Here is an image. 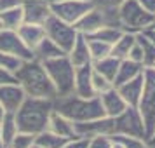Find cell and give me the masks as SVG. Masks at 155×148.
<instances>
[{"label": "cell", "mask_w": 155, "mask_h": 148, "mask_svg": "<svg viewBox=\"0 0 155 148\" xmlns=\"http://www.w3.org/2000/svg\"><path fill=\"white\" fill-rule=\"evenodd\" d=\"M147 143H148V146H150V148H155V131H153V134L147 140Z\"/></svg>", "instance_id": "cell-43"}, {"label": "cell", "mask_w": 155, "mask_h": 148, "mask_svg": "<svg viewBox=\"0 0 155 148\" xmlns=\"http://www.w3.org/2000/svg\"><path fill=\"white\" fill-rule=\"evenodd\" d=\"M143 82H145V77H143V73H141L138 77H134V78H131V80L124 82V84L117 85V91H119V94L124 98L127 106L138 108L140 99H141V92H143Z\"/></svg>", "instance_id": "cell-17"}, {"label": "cell", "mask_w": 155, "mask_h": 148, "mask_svg": "<svg viewBox=\"0 0 155 148\" xmlns=\"http://www.w3.org/2000/svg\"><path fill=\"white\" fill-rule=\"evenodd\" d=\"M4 115H5V110H4V106H2V103H0V120L4 119Z\"/></svg>", "instance_id": "cell-45"}, {"label": "cell", "mask_w": 155, "mask_h": 148, "mask_svg": "<svg viewBox=\"0 0 155 148\" xmlns=\"http://www.w3.org/2000/svg\"><path fill=\"white\" fill-rule=\"evenodd\" d=\"M113 140L112 136H94L89 140L87 148H112Z\"/></svg>", "instance_id": "cell-34"}, {"label": "cell", "mask_w": 155, "mask_h": 148, "mask_svg": "<svg viewBox=\"0 0 155 148\" xmlns=\"http://www.w3.org/2000/svg\"><path fill=\"white\" fill-rule=\"evenodd\" d=\"M64 143H66V138H61L58 134L51 133L49 129H45L35 136V145L42 148H63Z\"/></svg>", "instance_id": "cell-27"}, {"label": "cell", "mask_w": 155, "mask_h": 148, "mask_svg": "<svg viewBox=\"0 0 155 148\" xmlns=\"http://www.w3.org/2000/svg\"><path fill=\"white\" fill-rule=\"evenodd\" d=\"M54 110L73 122H87V120L105 117L98 96H92V98H82L77 94L58 96L54 98Z\"/></svg>", "instance_id": "cell-3"}, {"label": "cell", "mask_w": 155, "mask_h": 148, "mask_svg": "<svg viewBox=\"0 0 155 148\" xmlns=\"http://www.w3.org/2000/svg\"><path fill=\"white\" fill-rule=\"evenodd\" d=\"M0 21H2V25H4V28L5 30H18L23 23H25L21 5L0 12Z\"/></svg>", "instance_id": "cell-26"}, {"label": "cell", "mask_w": 155, "mask_h": 148, "mask_svg": "<svg viewBox=\"0 0 155 148\" xmlns=\"http://www.w3.org/2000/svg\"><path fill=\"white\" fill-rule=\"evenodd\" d=\"M35 145V134L30 133H23V131H18L12 141H11V148H31Z\"/></svg>", "instance_id": "cell-31"}, {"label": "cell", "mask_w": 155, "mask_h": 148, "mask_svg": "<svg viewBox=\"0 0 155 148\" xmlns=\"http://www.w3.org/2000/svg\"><path fill=\"white\" fill-rule=\"evenodd\" d=\"M145 70V66L141 63H136V61H131V59H120V64H119V70H117V75L113 78V87L124 84L131 78L141 75Z\"/></svg>", "instance_id": "cell-22"}, {"label": "cell", "mask_w": 155, "mask_h": 148, "mask_svg": "<svg viewBox=\"0 0 155 148\" xmlns=\"http://www.w3.org/2000/svg\"><path fill=\"white\" fill-rule=\"evenodd\" d=\"M73 26H75V30H77L80 35H84V37L94 33L96 30H99L101 26H105V19H103L101 9L96 7V5H92Z\"/></svg>", "instance_id": "cell-16"}, {"label": "cell", "mask_w": 155, "mask_h": 148, "mask_svg": "<svg viewBox=\"0 0 155 148\" xmlns=\"http://www.w3.org/2000/svg\"><path fill=\"white\" fill-rule=\"evenodd\" d=\"M112 148H124V145H122V143H120V141L113 140V145H112Z\"/></svg>", "instance_id": "cell-44"}, {"label": "cell", "mask_w": 155, "mask_h": 148, "mask_svg": "<svg viewBox=\"0 0 155 148\" xmlns=\"http://www.w3.org/2000/svg\"><path fill=\"white\" fill-rule=\"evenodd\" d=\"M124 0H92L96 7H119Z\"/></svg>", "instance_id": "cell-39"}, {"label": "cell", "mask_w": 155, "mask_h": 148, "mask_svg": "<svg viewBox=\"0 0 155 148\" xmlns=\"http://www.w3.org/2000/svg\"><path fill=\"white\" fill-rule=\"evenodd\" d=\"M49 5H51V14H54L56 18L70 23V25H75L94 4L91 0H64V2L49 4Z\"/></svg>", "instance_id": "cell-9"}, {"label": "cell", "mask_w": 155, "mask_h": 148, "mask_svg": "<svg viewBox=\"0 0 155 148\" xmlns=\"http://www.w3.org/2000/svg\"><path fill=\"white\" fill-rule=\"evenodd\" d=\"M5 148H11V146H5Z\"/></svg>", "instance_id": "cell-51"}, {"label": "cell", "mask_w": 155, "mask_h": 148, "mask_svg": "<svg viewBox=\"0 0 155 148\" xmlns=\"http://www.w3.org/2000/svg\"><path fill=\"white\" fill-rule=\"evenodd\" d=\"M126 59H131V61H136V63L143 64V51H141V47H140V44L138 42L131 47V51H129V54H127Z\"/></svg>", "instance_id": "cell-37"}, {"label": "cell", "mask_w": 155, "mask_h": 148, "mask_svg": "<svg viewBox=\"0 0 155 148\" xmlns=\"http://www.w3.org/2000/svg\"><path fill=\"white\" fill-rule=\"evenodd\" d=\"M44 31H45V37L51 38L54 44H58L64 52H68L71 49V45L75 42V38L78 37V31L75 30L73 25L63 21L56 18L54 14H51L45 21L42 23Z\"/></svg>", "instance_id": "cell-7"}, {"label": "cell", "mask_w": 155, "mask_h": 148, "mask_svg": "<svg viewBox=\"0 0 155 148\" xmlns=\"http://www.w3.org/2000/svg\"><path fill=\"white\" fill-rule=\"evenodd\" d=\"M98 98H99V101H101V106H103L105 115L110 117V119H115L117 115H120V113L127 108V103L119 94L117 87H110L108 91L98 94Z\"/></svg>", "instance_id": "cell-15"}, {"label": "cell", "mask_w": 155, "mask_h": 148, "mask_svg": "<svg viewBox=\"0 0 155 148\" xmlns=\"http://www.w3.org/2000/svg\"><path fill=\"white\" fill-rule=\"evenodd\" d=\"M134 44H136V33H133V31H124L119 37V40L112 45L110 56L117 58V59H126Z\"/></svg>", "instance_id": "cell-24"}, {"label": "cell", "mask_w": 155, "mask_h": 148, "mask_svg": "<svg viewBox=\"0 0 155 148\" xmlns=\"http://www.w3.org/2000/svg\"><path fill=\"white\" fill-rule=\"evenodd\" d=\"M9 82H16L14 71L7 70V68H4V66H0V85L9 84Z\"/></svg>", "instance_id": "cell-38"}, {"label": "cell", "mask_w": 155, "mask_h": 148, "mask_svg": "<svg viewBox=\"0 0 155 148\" xmlns=\"http://www.w3.org/2000/svg\"><path fill=\"white\" fill-rule=\"evenodd\" d=\"M0 148H4V143H2V133H0Z\"/></svg>", "instance_id": "cell-47"}, {"label": "cell", "mask_w": 155, "mask_h": 148, "mask_svg": "<svg viewBox=\"0 0 155 148\" xmlns=\"http://www.w3.org/2000/svg\"><path fill=\"white\" fill-rule=\"evenodd\" d=\"M44 68L49 75L51 82L56 89V98L58 96H68L73 94V82H75V66L71 64L66 54L49 61H44Z\"/></svg>", "instance_id": "cell-4"}, {"label": "cell", "mask_w": 155, "mask_h": 148, "mask_svg": "<svg viewBox=\"0 0 155 148\" xmlns=\"http://www.w3.org/2000/svg\"><path fill=\"white\" fill-rule=\"evenodd\" d=\"M112 140L120 141L124 148H150L148 146L147 140H141V138H129V136H120V134H113Z\"/></svg>", "instance_id": "cell-32"}, {"label": "cell", "mask_w": 155, "mask_h": 148, "mask_svg": "<svg viewBox=\"0 0 155 148\" xmlns=\"http://www.w3.org/2000/svg\"><path fill=\"white\" fill-rule=\"evenodd\" d=\"M2 30H4V25H2V21H0V31H2Z\"/></svg>", "instance_id": "cell-48"}, {"label": "cell", "mask_w": 155, "mask_h": 148, "mask_svg": "<svg viewBox=\"0 0 155 148\" xmlns=\"http://www.w3.org/2000/svg\"><path fill=\"white\" fill-rule=\"evenodd\" d=\"M68 59L71 61V64L77 68V66H82V64H89L92 63L91 59V52H89V45H87V38L84 35H80L75 38V42L71 45V49L66 52Z\"/></svg>", "instance_id": "cell-19"}, {"label": "cell", "mask_w": 155, "mask_h": 148, "mask_svg": "<svg viewBox=\"0 0 155 148\" xmlns=\"http://www.w3.org/2000/svg\"><path fill=\"white\" fill-rule=\"evenodd\" d=\"M110 87H113V84L110 82V80H106L103 75H99L98 71L92 70V89H94L96 94H101V92L108 91Z\"/></svg>", "instance_id": "cell-33"}, {"label": "cell", "mask_w": 155, "mask_h": 148, "mask_svg": "<svg viewBox=\"0 0 155 148\" xmlns=\"http://www.w3.org/2000/svg\"><path fill=\"white\" fill-rule=\"evenodd\" d=\"M45 2H47V4H56V2H64V0H45ZM92 2V0H91Z\"/></svg>", "instance_id": "cell-46"}, {"label": "cell", "mask_w": 155, "mask_h": 148, "mask_svg": "<svg viewBox=\"0 0 155 148\" xmlns=\"http://www.w3.org/2000/svg\"><path fill=\"white\" fill-rule=\"evenodd\" d=\"M0 52L14 58L18 61H26L33 58V52L26 47L16 30H2L0 31Z\"/></svg>", "instance_id": "cell-10"}, {"label": "cell", "mask_w": 155, "mask_h": 148, "mask_svg": "<svg viewBox=\"0 0 155 148\" xmlns=\"http://www.w3.org/2000/svg\"><path fill=\"white\" fill-rule=\"evenodd\" d=\"M21 4H23V0H0V12L9 11V9H12V7H18Z\"/></svg>", "instance_id": "cell-40"}, {"label": "cell", "mask_w": 155, "mask_h": 148, "mask_svg": "<svg viewBox=\"0 0 155 148\" xmlns=\"http://www.w3.org/2000/svg\"><path fill=\"white\" fill-rule=\"evenodd\" d=\"M152 68H155V63H153V66H152Z\"/></svg>", "instance_id": "cell-50"}, {"label": "cell", "mask_w": 155, "mask_h": 148, "mask_svg": "<svg viewBox=\"0 0 155 148\" xmlns=\"http://www.w3.org/2000/svg\"><path fill=\"white\" fill-rule=\"evenodd\" d=\"M18 35L21 37V40L26 44V47L30 51H33L38 45V42L45 37L42 25H37V23H23L19 28L16 30Z\"/></svg>", "instance_id": "cell-20"}, {"label": "cell", "mask_w": 155, "mask_h": 148, "mask_svg": "<svg viewBox=\"0 0 155 148\" xmlns=\"http://www.w3.org/2000/svg\"><path fill=\"white\" fill-rule=\"evenodd\" d=\"M25 23L42 25L51 16V5L45 0H23L21 4Z\"/></svg>", "instance_id": "cell-13"}, {"label": "cell", "mask_w": 155, "mask_h": 148, "mask_svg": "<svg viewBox=\"0 0 155 148\" xmlns=\"http://www.w3.org/2000/svg\"><path fill=\"white\" fill-rule=\"evenodd\" d=\"M33 52V59H37V61H40V63H44V61H49V59H54V58H59L63 56V54H66L58 44H54L51 38H47V37H44L42 40L38 42V45H37L35 49L31 51Z\"/></svg>", "instance_id": "cell-21"}, {"label": "cell", "mask_w": 155, "mask_h": 148, "mask_svg": "<svg viewBox=\"0 0 155 148\" xmlns=\"http://www.w3.org/2000/svg\"><path fill=\"white\" fill-rule=\"evenodd\" d=\"M47 129L51 133L58 134L61 138H66V140H71V138H77V131H75V122L70 120L68 117L61 115L59 112L52 110L49 117V122H47Z\"/></svg>", "instance_id": "cell-18"}, {"label": "cell", "mask_w": 155, "mask_h": 148, "mask_svg": "<svg viewBox=\"0 0 155 148\" xmlns=\"http://www.w3.org/2000/svg\"><path fill=\"white\" fill-rule=\"evenodd\" d=\"M138 2L141 4V7L145 9V11L155 14V0H138Z\"/></svg>", "instance_id": "cell-41"}, {"label": "cell", "mask_w": 155, "mask_h": 148, "mask_svg": "<svg viewBox=\"0 0 155 148\" xmlns=\"http://www.w3.org/2000/svg\"><path fill=\"white\" fill-rule=\"evenodd\" d=\"M75 131H77V136L91 140L94 136H113L115 127H113V119L105 115L87 122H75Z\"/></svg>", "instance_id": "cell-11"}, {"label": "cell", "mask_w": 155, "mask_h": 148, "mask_svg": "<svg viewBox=\"0 0 155 148\" xmlns=\"http://www.w3.org/2000/svg\"><path fill=\"white\" fill-rule=\"evenodd\" d=\"M87 45H89V52H91L92 61L103 59V58L110 56V52H112V44H106V42H103V40L87 38Z\"/></svg>", "instance_id": "cell-30"}, {"label": "cell", "mask_w": 155, "mask_h": 148, "mask_svg": "<svg viewBox=\"0 0 155 148\" xmlns=\"http://www.w3.org/2000/svg\"><path fill=\"white\" fill-rule=\"evenodd\" d=\"M18 64H19L18 59L7 56V54H4V52H0V66H4V68H7V70L14 71L16 68H18Z\"/></svg>", "instance_id": "cell-36"}, {"label": "cell", "mask_w": 155, "mask_h": 148, "mask_svg": "<svg viewBox=\"0 0 155 148\" xmlns=\"http://www.w3.org/2000/svg\"><path fill=\"white\" fill-rule=\"evenodd\" d=\"M87 145H89V138L77 136V138L66 140V143L63 145V148H87Z\"/></svg>", "instance_id": "cell-35"}, {"label": "cell", "mask_w": 155, "mask_h": 148, "mask_svg": "<svg viewBox=\"0 0 155 148\" xmlns=\"http://www.w3.org/2000/svg\"><path fill=\"white\" fill-rule=\"evenodd\" d=\"M143 92L138 110L143 117L145 131H147V140L155 131V68H145L143 70Z\"/></svg>", "instance_id": "cell-6"}, {"label": "cell", "mask_w": 155, "mask_h": 148, "mask_svg": "<svg viewBox=\"0 0 155 148\" xmlns=\"http://www.w3.org/2000/svg\"><path fill=\"white\" fill-rule=\"evenodd\" d=\"M25 99H26V94L18 82H9V84L0 85V103L4 106L5 113H16Z\"/></svg>", "instance_id": "cell-12"}, {"label": "cell", "mask_w": 155, "mask_h": 148, "mask_svg": "<svg viewBox=\"0 0 155 148\" xmlns=\"http://www.w3.org/2000/svg\"><path fill=\"white\" fill-rule=\"evenodd\" d=\"M18 124H16V117L14 113H5L4 119L0 120V133H2V143H4V148L11 145V141L18 134Z\"/></svg>", "instance_id": "cell-25"}, {"label": "cell", "mask_w": 155, "mask_h": 148, "mask_svg": "<svg viewBox=\"0 0 155 148\" xmlns=\"http://www.w3.org/2000/svg\"><path fill=\"white\" fill-rule=\"evenodd\" d=\"M52 110H54V99L26 96L23 105L14 113L18 129L37 136L38 133L47 129V122Z\"/></svg>", "instance_id": "cell-2"}, {"label": "cell", "mask_w": 155, "mask_h": 148, "mask_svg": "<svg viewBox=\"0 0 155 148\" xmlns=\"http://www.w3.org/2000/svg\"><path fill=\"white\" fill-rule=\"evenodd\" d=\"M73 94L82 98L98 96L92 89V63L82 64L75 68V82H73Z\"/></svg>", "instance_id": "cell-14"}, {"label": "cell", "mask_w": 155, "mask_h": 148, "mask_svg": "<svg viewBox=\"0 0 155 148\" xmlns=\"http://www.w3.org/2000/svg\"><path fill=\"white\" fill-rule=\"evenodd\" d=\"M14 78L21 85V89L25 91L26 96L45 99L56 98V89L51 82L44 64L33 58L26 59V61H19L18 68L14 70Z\"/></svg>", "instance_id": "cell-1"}, {"label": "cell", "mask_w": 155, "mask_h": 148, "mask_svg": "<svg viewBox=\"0 0 155 148\" xmlns=\"http://www.w3.org/2000/svg\"><path fill=\"white\" fill-rule=\"evenodd\" d=\"M113 127H115V133L113 134L147 140V131H145L143 117H141L140 110L134 108V106H127L120 115H117L113 119Z\"/></svg>", "instance_id": "cell-8"}, {"label": "cell", "mask_w": 155, "mask_h": 148, "mask_svg": "<svg viewBox=\"0 0 155 148\" xmlns=\"http://www.w3.org/2000/svg\"><path fill=\"white\" fill-rule=\"evenodd\" d=\"M31 148H42V146H38V145H33V146H31Z\"/></svg>", "instance_id": "cell-49"}, {"label": "cell", "mask_w": 155, "mask_h": 148, "mask_svg": "<svg viewBox=\"0 0 155 148\" xmlns=\"http://www.w3.org/2000/svg\"><path fill=\"white\" fill-rule=\"evenodd\" d=\"M120 59L113 56H106L103 59H98V61H92V70L98 71L99 75H103L106 80H110L113 84V78L117 75V70H119Z\"/></svg>", "instance_id": "cell-23"}, {"label": "cell", "mask_w": 155, "mask_h": 148, "mask_svg": "<svg viewBox=\"0 0 155 148\" xmlns=\"http://www.w3.org/2000/svg\"><path fill=\"white\" fill-rule=\"evenodd\" d=\"M119 16L122 30L133 33H140L155 21V14L145 11L138 0H124L119 5Z\"/></svg>", "instance_id": "cell-5"}, {"label": "cell", "mask_w": 155, "mask_h": 148, "mask_svg": "<svg viewBox=\"0 0 155 148\" xmlns=\"http://www.w3.org/2000/svg\"><path fill=\"white\" fill-rule=\"evenodd\" d=\"M124 33V30L120 28H113V26H101L99 30H96L94 33L87 35L85 38H96V40H103L106 44H115L119 40V37Z\"/></svg>", "instance_id": "cell-29"}, {"label": "cell", "mask_w": 155, "mask_h": 148, "mask_svg": "<svg viewBox=\"0 0 155 148\" xmlns=\"http://www.w3.org/2000/svg\"><path fill=\"white\" fill-rule=\"evenodd\" d=\"M136 42L140 44L141 51H143V66L145 68H152L155 63V44H152L145 35L136 33Z\"/></svg>", "instance_id": "cell-28"}, {"label": "cell", "mask_w": 155, "mask_h": 148, "mask_svg": "<svg viewBox=\"0 0 155 148\" xmlns=\"http://www.w3.org/2000/svg\"><path fill=\"white\" fill-rule=\"evenodd\" d=\"M140 33L147 37L152 44H155V26H153V25H152V26H148V28H145L143 31H140Z\"/></svg>", "instance_id": "cell-42"}, {"label": "cell", "mask_w": 155, "mask_h": 148, "mask_svg": "<svg viewBox=\"0 0 155 148\" xmlns=\"http://www.w3.org/2000/svg\"><path fill=\"white\" fill-rule=\"evenodd\" d=\"M153 26H155V21H153Z\"/></svg>", "instance_id": "cell-52"}]
</instances>
